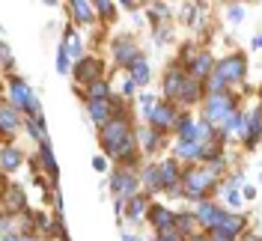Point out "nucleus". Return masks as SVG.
<instances>
[{
    "label": "nucleus",
    "instance_id": "obj_2",
    "mask_svg": "<svg viewBox=\"0 0 262 241\" xmlns=\"http://www.w3.org/2000/svg\"><path fill=\"white\" fill-rule=\"evenodd\" d=\"M182 182H185V193L194 196V200H203L214 188V176L206 173V170H191V173L182 176Z\"/></svg>",
    "mask_w": 262,
    "mask_h": 241
},
{
    "label": "nucleus",
    "instance_id": "obj_14",
    "mask_svg": "<svg viewBox=\"0 0 262 241\" xmlns=\"http://www.w3.org/2000/svg\"><path fill=\"white\" fill-rule=\"evenodd\" d=\"M60 54H63L66 60H75V57H81V42H78V36L69 30V36L63 39V48H60Z\"/></svg>",
    "mask_w": 262,
    "mask_h": 241
},
{
    "label": "nucleus",
    "instance_id": "obj_37",
    "mask_svg": "<svg viewBox=\"0 0 262 241\" xmlns=\"http://www.w3.org/2000/svg\"><path fill=\"white\" fill-rule=\"evenodd\" d=\"M96 9L101 15H111V12H114V3H96Z\"/></svg>",
    "mask_w": 262,
    "mask_h": 241
},
{
    "label": "nucleus",
    "instance_id": "obj_22",
    "mask_svg": "<svg viewBox=\"0 0 262 241\" xmlns=\"http://www.w3.org/2000/svg\"><path fill=\"white\" fill-rule=\"evenodd\" d=\"M131 80L134 83H149V65L143 60H137V63L131 65Z\"/></svg>",
    "mask_w": 262,
    "mask_h": 241
},
{
    "label": "nucleus",
    "instance_id": "obj_36",
    "mask_svg": "<svg viewBox=\"0 0 262 241\" xmlns=\"http://www.w3.org/2000/svg\"><path fill=\"white\" fill-rule=\"evenodd\" d=\"M229 18H232V21H242V18H245V9H242V6H232V9H229Z\"/></svg>",
    "mask_w": 262,
    "mask_h": 241
},
{
    "label": "nucleus",
    "instance_id": "obj_18",
    "mask_svg": "<svg viewBox=\"0 0 262 241\" xmlns=\"http://www.w3.org/2000/svg\"><path fill=\"white\" fill-rule=\"evenodd\" d=\"M242 226H245V221H242V217H232V214H227V221L217 226V229H221L224 235H229V238H235V235L242 232Z\"/></svg>",
    "mask_w": 262,
    "mask_h": 241
},
{
    "label": "nucleus",
    "instance_id": "obj_5",
    "mask_svg": "<svg viewBox=\"0 0 262 241\" xmlns=\"http://www.w3.org/2000/svg\"><path fill=\"white\" fill-rule=\"evenodd\" d=\"M196 221H200V224H206V226H209V232H212V229H217V226L227 221V211H221L217 206H212V203H203L200 211H196Z\"/></svg>",
    "mask_w": 262,
    "mask_h": 241
},
{
    "label": "nucleus",
    "instance_id": "obj_7",
    "mask_svg": "<svg viewBox=\"0 0 262 241\" xmlns=\"http://www.w3.org/2000/svg\"><path fill=\"white\" fill-rule=\"evenodd\" d=\"M114 54H116V60H119V63H125L128 69L140 60V54H137V48H134V42H131V39H119V42L114 45Z\"/></svg>",
    "mask_w": 262,
    "mask_h": 241
},
{
    "label": "nucleus",
    "instance_id": "obj_19",
    "mask_svg": "<svg viewBox=\"0 0 262 241\" xmlns=\"http://www.w3.org/2000/svg\"><path fill=\"white\" fill-rule=\"evenodd\" d=\"M176 152H179V158H200V155H203V146L194 143V140H182V143L176 146Z\"/></svg>",
    "mask_w": 262,
    "mask_h": 241
},
{
    "label": "nucleus",
    "instance_id": "obj_13",
    "mask_svg": "<svg viewBox=\"0 0 262 241\" xmlns=\"http://www.w3.org/2000/svg\"><path fill=\"white\" fill-rule=\"evenodd\" d=\"M259 134H262V116H259V111H253V113H250V119H247V125H245L247 146L256 143V140H259Z\"/></svg>",
    "mask_w": 262,
    "mask_h": 241
},
{
    "label": "nucleus",
    "instance_id": "obj_31",
    "mask_svg": "<svg viewBox=\"0 0 262 241\" xmlns=\"http://www.w3.org/2000/svg\"><path fill=\"white\" fill-rule=\"evenodd\" d=\"M9 209H24V193L15 185H9Z\"/></svg>",
    "mask_w": 262,
    "mask_h": 241
},
{
    "label": "nucleus",
    "instance_id": "obj_38",
    "mask_svg": "<svg viewBox=\"0 0 262 241\" xmlns=\"http://www.w3.org/2000/svg\"><path fill=\"white\" fill-rule=\"evenodd\" d=\"M182 18H185V21H194V18H196V6H185Z\"/></svg>",
    "mask_w": 262,
    "mask_h": 241
},
{
    "label": "nucleus",
    "instance_id": "obj_6",
    "mask_svg": "<svg viewBox=\"0 0 262 241\" xmlns=\"http://www.w3.org/2000/svg\"><path fill=\"white\" fill-rule=\"evenodd\" d=\"M149 116H152V125H155V131H167V128H173V122H176V111H173L170 104H158V107L149 113Z\"/></svg>",
    "mask_w": 262,
    "mask_h": 241
},
{
    "label": "nucleus",
    "instance_id": "obj_40",
    "mask_svg": "<svg viewBox=\"0 0 262 241\" xmlns=\"http://www.w3.org/2000/svg\"><path fill=\"white\" fill-rule=\"evenodd\" d=\"M3 65H6V69L12 65V57H9V45H3Z\"/></svg>",
    "mask_w": 262,
    "mask_h": 241
},
{
    "label": "nucleus",
    "instance_id": "obj_16",
    "mask_svg": "<svg viewBox=\"0 0 262 241\" xmlns=\"http://www.w3.org/2000/svg\"><path fill=\"white\" fill-rule=\"evenodd\" d=\"M90 116H93V122L104 125L107 116H111V104L107 101H90Z\"/></svg>",
    "mask_w": 262,
    "mask_h": 241
},
{
    "label": "nucleus",
    "instance_id": "obj_1",
    "mask_svg": "<svg viewBox=\"0 0 262 241\" xmlns=\"http://www.w3.org/2000/svg\"><path fill=\"white\" fill-rule=\"evenodd\" d=\"M101 146H104V152H111V155H119V158L125 161H134V140H131L128 134V125H125V119H119V122H107L104 128H101Z\"/></svg>",
    "mask_w": 262,
    "mask_h": 241
},
{
    "label": "nucleus",
    "instance_id": "obj_41",
    "mask_svg": "<svg viewBox=\"0 0 262 241\" xmlns=\"http://www.w3.org/2000/svg\"><path fill=\"white\" fill-rule=\"evenodd\" d=\"M93 167H96V170H104L107 164H104V158H96V161H93Z\"/></svg>",
    "mask_w": 262,
    "mask_h": 241
},
{
    "label": "nucleus",
    "instance_id": "obj_33",
    "mask_svg": "<svg viewBox=\"0 0 262 241\" xmlns=\"http://www.w3.org/2000/svg\"><path fill=\"white\" fill-rule=\"evenodd\" d=\"M140 140H143V146H146V149H152V146H155V134H152V131H140Z\"/></svg>",
    "mask_w": 262,
    "mask_h": 241
},
{
    "label": "nucleus",
    "instance_id": "obj_12",
    "mask_svg": "<svg viewBox=\"0 0 262 241\" xmlns=\"http://www.w3.org/2000/svg\"><path fill=\"white\" fill-rule=\"evenodd\" d=\"M179 170H176V161H164L161 164V188L164 191H170V188H176V182H179Z\"/></svg>",
    "mask_w": 262,
    "mask_h": 241
},
{
    "label": "nucleus",
    "instance_id": "obj_8",
    "mask_svg": "<svg viewBox=\"0 0 262 241\" xmlns=\"http://www.w3.org/2000/svg\"><path fill=\"white\" fill-rule=\"evenodd\" d=\"M149 217H152V224L158 226V232H173V226H176V214L161 209V206H152Z\"/></svg>",
    "mask_w": 262,
    "mask_h": 241
},
{
    "label": "nucleus",
    "instance_id": "obj_34",
    "mask_svg": "<svg viewBox=\"0 0 262 241\" xmlns=\"http://www.w3.org/2000/svg\"><path fill=\"white\" fill-rule=\"evenodd\" d=\"M227 203L232 206V209H238V206H242V193H238V191H229L227 193Z\"/></svg>",
    "mask_w": 262,
    "mask_h": 241
},
{
    "label": "nucleus",
    "instance_id": "obj_9",
    "mask_svg": "<svg viewBox=\"0 0 262 241\" xmlns=\"http://www.w3.org/2000/svg\"><path fill=\"white\" fill-rule=\"evenodd\" d=\"M9 93H12V104H15V107H24V111L30 107L33 96H30V90H27V83H24L21 78H15L12 83H9Z\"/></svg>",
    "mask_w": 262,
    "mask_h": 241
},
{
    "label": "nucleus",
    "instance_id": "obj_3",
    "mask_svg": "<svg viewBox=\"0 0 262 241\" xmlns=\"http://www.w3.org/2000/svg\"><path fill=\"white\" fill-rule=\"evenodd\" d=\"M214 75L224 80V83H229V80H242V78H245V57H242V54H235V57L221 60Z\"/></svg>",
    "mask_w": 262,
    "mask_h": 241
},
{
    "label": "nucleus",
    "instance_id": "obj_28",
    "mask_svg": "<svg viewBox=\"0 0 262 241\" xmlns=\"http://www.w3.org/2000/svg\"><path fill=\"white\" fill-rule=\"evenodd\" d=\"M104 101L107 98V83L104 80H96V83H90V101Z\"/></svg>",
    "mask_w": 262,
    "mask_h": 241
},
{
    "label": "nucleus",
    "instance_id": "obj_17",
    "mask_svg": "<svg viewBox=\"0 0 262 241\" xmlns=\"http://www.w3.org/2000/svg\"><path fill=\"white\" fill-rule=\"evenodd\" d=\"M15 128H18L15 104H12V101H6V104H3V131H6V134H12Z\"/></svg>",
    "mask_w": 262,
    "mask_h": 241
},
{
    "label": "nucleus",
    "instance_id": "obj_29",
    "mask_svg": "<svg viewBox=\"0 0 262 241\" xmlns=\"http://www.w3.org/2000/svg\"><path fill=\"white\" fill-rule=\"evenodd\" d=\"M212 57H209V54H200V57H196V63H194V72L196 75H209V72H212Z\"/></svg>",
    "mask_w": 262,
    "mask_h": 241
},
{
    "label": "nucleus",
    "instance_id": "obj_39",
    "mask_svg": "<svg viewBox=\"0 0 262 241\" xmlns=\"http://www.w3.org/2000/svg\"><path fill=\"white\" fill-rule=\"evenodd\" d=\"M152 15H155V18L167 15V6H164V3H155V6H152Z\"/></svg>",
    "mask_w": 262,
    "mask_h": 241
},
{
    "label": "nucleus",
    "instance_id": "obj_43",
    "mask_svg": "<svg viewBox=\"0 0 262 241\" xmlns=\"http://www.w3.org/2000/svg\"><path fill=\"white\" fill-rule=\"evenodd\" d=\"M191 241H212V238H206V235H196V238H191Z\"/></svg>",
    "mask_w": 262,
    "mask_h": 241
},
{
    "label": "nucleus",
    "instance_id": "obj_10",
    "mask_svg": "<svg viewBox=\"0 0 262 241\" xmlns=\"http://www.w3.org/2000/svg\"><path fill=\"white\" fill-rule=\"evenodd\" d=\"M98 72H101V63L93 60V57H83L81 63H78V69H75V78L81 80V83H93L90 78H96Z\"/></svg>",
    "mask_w": 262,
    "mask_h": 241
},
{
    "label": "nucleus",
    "instance_id": "obj_4",
    "mask_svg": "<svg viewBox=\"0 0 262 241\" xmlns=\"http://www.w3.org/2000/svg\"><path fill=\"white\" fill-rule=\"evenodd\" d=\"M229 113H232V101H229L227 93L209 98V104H206V122H209V125H212V122H221V119H227Z\"/></svg>",
    "mask_w": 262,
    "mask_h": 241
},
{
    "label": "nucleus",
    "instance_id": "obj_24",
    "mask_svg": "<svg viewBox=\"0 0 262 241\" xmlns=\"http://www.w3.org/2000/svg\"><path fill=\"white\" fill-rule=\"evenodd\" d=\"M179 137L182 140H194L196 143V128H194V122H191L188 116H182L179 119Z\"/></svg>",
    "mask_w": 262,
    "mask_h": 241
},
{
    "label": "nucleus",
    "instance_id": "obj_25",
    "mask_svg": "<svg viewBox=\"0 0 262 241\" xmlns=\"http://www.w3.org/2000/svg\"><path fill=\"white\" fill-rule=\"evenodd\" d=\"M245 119H242V116H238V113H229L227 116V131L229 134H245Z\"/></svg>",
    "mask_w": 262,
    "mask_h": 241
},
{
    "label": "nucleus",
    "instance_id": "obj_23",
    "mask_svg": "<svg viewBox=\"0 0 262 241\" xmlns=\"http://www.w3.org/2000/svg\"><path fill=\"white\" fill-rule=\"evenodd\" d=\"M179 96L185 98V101H196V98H200V83H196V80H188V78H185Z\"/></svg>",
    "mask_w": 262,
    "mask_h": 241
},
{
    "label": "nucleus",
    "instance_id": "obj_35",
    "mask_svg": "<svg viewBox=\"0 0 262 241\" xmlns=\"http://www.w3.org/2000/svg\"><path fill=\"white\" fill-rule=\"evenodd\" d=\"M155 241H185L182 235H176V232H158V238Z\"/></svg>",
    "mask_w": 262,
    "mask_h": 241
},
{
    "label": "nucleus",
    "instance_id": "obj_42",
    "mask_svg": "<svg viewBox=\"0 0 262 241\" xmlns=\"http://www.w3.org/2000/svg\"><path fill=\"white\" fill-rule=\"evenodd\" d=\"M253 48H262V36H253Z\"/></svg>",
    "mask_w": 262,
    "mask_h": 241
},
{
    "label": "nucleus",
    "instance_id": "obj_30",
    "mask_svg": "<svg viewBox=\"0 0 262 241\" xmlns=\"http://www.w3.org/2000/svg\"><path fill=\"white\" fill-rule=\"evenodd\" d=\"M143 179H146L149 188H161V167H149Z\"/></svg>",
    "mask_w": 262,
    "mask_h": 241
},
{
    "label": "nucleus",
    "instance_id": "obj_26",
    "mask_svg": "<svg viewBox=\"0 0 262 241\" xmlns=\"http://www.w3.org/2000/svg\"><path fill=\"white\" fill-rule=\"evenodd\" d=\"M146 211V196H131V206H128V217L134 221V217H140Z\"/></svg>",
    "mask_w": 262,
    "mask_h": 241
},
{
    "label": "nucleus",
    "instance_id": "obj_11",
    "mask_svg": "<svg viewBox=\"0 0 262 241\" xmlns=\"http://www.w3.org/2000/svg\"><path fill=\"white\" fill-rule=\"evenodd\" d=\"M111 185H114V191L119 196H134V191H137V179L131 176V173H116Z\"/></svg>",
    "mask_w": 262,
    "mask_h": 241
},
{
    "label": "nucleus",
    "instance_id": "obj_15",
    "mask_svg": "<svg viewBox=\"0 0 262 241\" xmlns=\"http://www.w3.org/2000/svg\"><path fill=\"white\" fill-rule=\"evenodd\" d=\"M182 83H185V75L173 69V72L167 75V80H164V93H167V96H179V93H182Z\"/></svg>",
    "mask_w": 262,
    "mask_h": 241
},
{
    "label": "nucleus",
    "instance_id": "obj_32",
    "mask_svg": "<svg viewBox=\"0 0 262 241\" xmlns=\"http://www.w3.org/2000/svg\"><path fill=\"white\" fill-rule=\"evenodd\" d=\"M196 217H191V214H182V217H176V224H179L182 232H191V226H194Z\"/></svg>",
    "mask_w": 262,
    "mask_h": 241
},
{
    "label": "nucleus",
    "instance_id": "obj_27",
    "mask_svg": "<svg viewBox=\"0 0 262 241\" xmlns=\"http://www.w3.org/2000/svg\"><path fill=\"white\" fill-rule=\"evenodd\" d=\"M42 164L48 167L51 179H57V161H54V152H51V146H48V143L42 146Z\"/></svg>",
    "mask_w": 262,
    "mask_h": 241
},
{
    "label": "nucleus",
    "instance_id": "obj_20",
    "mask_svg": "<svg viewBox=\"0 0 262 241\" xmlns=\"http://www.w3.org/2000/svg\"><path fill=\"white\" fill-rule=\"evenodd\" d=\"M90 9H93L90 3H83V0H75V3H72V15H75V21H81V24L93 21V12H90Z\"/></svg>",
    "mask_w": 262,
    "mask_h": 241
},
{
    "label": "nucleus",
    "instance_id": "obj_21",
    "mask_svg": "<svg viewBox=\"0 0 262 241\" xmlns=\"http://www.w3.org/2000/svg\"><path fill=\"white\" fill-rule=\"evenodd\" d=\"M18 164H21V152L12 149V146H6V149H3V170H6V173H12Z\"/></svg>",
    "mask_w": 262,
    "mask_h": 241
}]
</instances>
